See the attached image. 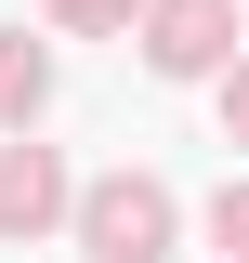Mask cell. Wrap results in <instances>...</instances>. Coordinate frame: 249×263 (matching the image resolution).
<instances>
[{
	"label": "cell",
	"instance_id": "cell-4",
	"mask_svg": "<svg viewBox=\"0 0 249 263\" xmlns=\"http://www.w3.org/2000/svg\"><path fill=\"white\" fill-rule=\"evenodd\" d=\"M39 92H53V66H39V40H0V119H27Z\"/></svg>",
	"mask_w": 249,
	"mask_h": 263
},
{
	"label": "cell",
	"instance_id": "cell-7",
	"mask_svg": "<svg viewBox=\"0 0 249 263\" xmlns=\"http://www.w3.org/2000/svg\"><path fill=\"white\" fill-rule=\"evenodd\" d=\"M223 132H249V79H223Z\"/></svg>",
	"mask_w": 249,
	"mask_h": 263
},
{
	"label": "cell",
	"instance_id": "cell-2",
	"mask_svg": "<svg viewBox=\"0 0 249 263\" xmlns=\"http://www.w3.org/2000/svg\"><path fill=\"white\" fill-rule=\"evenodd\" d=\"M223 27H236V0H157L144 66H157V79H197V66H223Z\"/></svg>",
	"mask_w": 249,
	"mask_h": 263
},
{
	"label": "cell",
	"instance_id": "cell-6",
	"mask_svg": "<svg viewBox=\"0 0 249 263\" xmlns=\"http://www.w3.org/2000/svg\"><path fill=\"white\" fill-rule=\"evenodd\" d=\"M53 13H66V27H118L131 0H53Z\"/></svg>",
	"mask_w": 249,
	"mask_h": 263
},
{
	"label": "cell",
	"instance_id": "cell-3",
	"mask_svg": "<svg viewBox=\"0 0 249 263\" xmlns=\"http://www.w3.org/2000/svg\"><path fill=\"white\" fill-rule=\"evenodd\" d=\"M66 211V171L39 158V145H13V158H0V224H53Z\"/></svg>",
	"mask_w": 249,
	"mask_h": 263
},
{
	"label": "cell",
	"instance_id": "cell-5",
	"mask_svg": "<svg viewBox=\"0 0 249 263\" xmlns=\"http://www.w3.org/2000/svg\"><path fill=\"white\" fill-rule=\"evenodd\" d=\"M210 224H223V250L249 263V184H223V211H210Z\"/></svg>",
	"mask_w": 249,
	"mask_h": 263
},
{
	"label": "cell",
	"instance_id": "cell-1",
	"mask_svg": "<svg viewBox=\"0 0 249 263\" xmlns=\"http://www.w3.org/2000/svg\"><path fill=\"white\" fill-rule=\"evenodd\" d=\"M79 250L92 263H157L171 250V197H157L144 171H105V184L79 197Z\"/></svg>",
	"mask_w": 249,
	"mask_h": 263
}]
</instances>
